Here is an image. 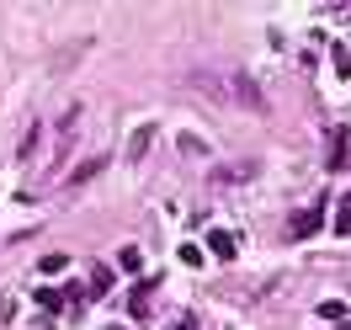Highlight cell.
<instances>
[{"instance_id": "obj_1", "label": "cell", "mask_w": 351, "mask_h": 330, "mask_svg": "<svg viewBox=\"0 0 351 330\" xmlns=\"http://www.w3.org/2000/svg\"><path fill=\"white\" fill-rule=\"evenodd\" d=\"M346 160H351V139H346V128H330V171H346Z\"/></svg>"}, {"instance_id": "obj_2", "label": "cell", "mask_w": 351, "mask_h": 330, "mask_svg": "<svg viewBox=\"0 0 351 330\" xmlns=\"http://www.w3.org/2000/svg\"><path fill=\"white\" fill-rule=\"evenodd\" d=\"M101 171H107V154H90V160H80V165H75V171H69V187H86L90 176H101Z\"/></svg>"}, {"instance_id": "obj_3", "label": "cell", "mask_w": 351, "mask_h": 330, "mask_svg": "<svg viewBox=\"0 0 351 330\" xmlns=\"http://www.w3.org/2000/svg\"><path fill=\"white\" fill-rule=\"evenodd\" d=\"M319 219H325V202H314V208H304V213L293 219V235H298V240H308V235L319 229Z\"/></svg>"}, {"instance_id": "obj_4", "label": "cell", "mask_w": 351, "mask_h": 330, "mask_svg": "<svg viewBox=\"0 0 351 330\" xmlns=\"http://www.w3.org/2000/svg\"><path fill=\"white\" fill-rule=\"evenodd\" d=\"M208 250H213L219 261H234V250H240V240H234L229 229H213V235H208Z\"/></svg>"}, {"instance_id": "obj_5", "label": "cell", "mask_w": 351, "mask_h": 330, "mask_svg": "<svg viewBox=\"0 0 351 330\" xmlns=\"http://www.w3.org/2000/svg\"><path fill=\"white\" fill-rule=\"evenodd\" d=\"M330 229H335V235H351V192L335 202V219H330Z\"/></svg>"}, {"instance_id": "obj_6", "label": "cell", "mask_w": 351, "mask_h": 330, "mask_svg": "<svg viewBox=\"0 0 351 330\" xmlns=\"http://www.w3.org/2000/svg\"><path fill=\"white\" fill-rule=\"evenodd\" d=\"M319 320H330V325H346V304H341V298H325V304H319Z\"/></svg>"}, {"instance_id": "obj_7", "label": "cell", "mask_w": 351, "mask_h": 330, "mask_svg": "<svg viewBox=\"0 0 351 330\" xmlns=\"http://www.w3.org/2000/svg\"><path fill=\"white\" fill-rule=\"evenodd\" d=\"M149 139H154V128H138V133H133V139H128V160H144Z\"/></svg>"}, {"instance_id": "obj_8", "label": "cell", "mask_w": 351, "mask_h": 330, "mask_svg": "<svg viewBox=\"0 0 351 330\" xmlns=\"http://www.w3.org/2000/svg\"><path fill=\"white\" fill-rule=\"evenodd\" d=\"M330 64H335V75L346 80V75H351V54H346V48H341V43H335V48H330Z\"/></svg>"}, {"instance_id": "obj_9", "label": "cell", "mask_w": 351, "mask_h": 330, "mask_svg": "<svg viewBox=\"0 0 351 330\" xmlns=\"http://www.w3.org/2000/svg\"><path fill=\"white\" fill-rule=\"evenodd\" d=\"M117 266H123V272H138V266H144V256H138L133 245H123V250H117Z\"/></svg>"}, {"instance_id": "obj_10", "label": "cell", "mask_w": 351, "mask_h": 330, "mask_svg": "<svg viewBox=\"0 0 351 330\" xmlns=\"http://www.w3.org/2000/svg\"><path fill=\"white\" fill-rule=\"evenodd\" d=\"M133 320H144V314H149V287H133Z\"/></svg>"}, {"instance_id": "obj_11", "label": "cell", "mask_w": 351, "mask_h": 330, "mask_svg": "<svg viewBox=\"0 0 351 330\" xmlns=\"http://www.w3.org/2000/svg\"><path fill=\"white\" fill-rule=\"evenodd\" d=\"M38 304H43L48 314H59V309H64V293H53V287H43V293H38Z\"/></svg>"}, {"instance_id": "obj_12", "label": "cell", "mask_w": 351, "mask_h": 330, "mask_svg": "<svg viewBox=\"0 0 351 330\" xmlns=\"http://www.w3.org/2000/svg\"><path fill=\"white\" fill-rule=\"evenodd\" d=\"M64 266H69V256H59V250H53V256H43V272H48V277H59Z\"/></svg>"}, {"instance_id": "obj_13", "label": "cell", "mask_w": 351, "mask_h": 330, "mask_svg": "<svg viewBox=\"0 0 351 330\" xmlns=\"http://www.w3.org/2000/svg\"><path fill=\"white\" fill-rule=\"evenodd\" d=\"M90 287H96V293H107V287H112V266H96V277H90Z\"/></svg>"}, {"instance_id": "obj_14", "label": "cell", "mask_w": 351, "mask_h": 330, "mask_svg": "<svg viewBox=\"0 0 351 330\" xmlns=\"http://www.w3.org/2000/svg\"><path fill=\"white\" fill-rule=\"evenodd\" d=\"M181 261H186V266H202V245H181Z\"/></svg>"}, {"instance_id": "obj_15", "label": "cell", "mask_w": 351, "mask_h": 330, "mask_svg": "<svg viewBox=\"0 0 351 330\" xmlns=\"http://www.w3.org/2000/svg\"><path fill=\"white\" fill-rule=\"evenodd\" d=\"M112 330H123V325H112Z\"/></svg>"}]
</instances>
